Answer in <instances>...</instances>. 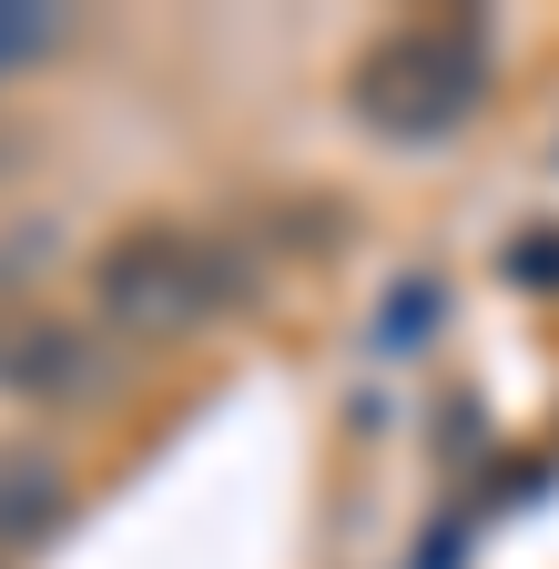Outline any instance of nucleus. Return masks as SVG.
<instances>
[{
  "label": "nucleus",
  "instance_id": "1",
  "mask_svg": "<svg viewBox=\"0 0 559 569\" xmlns=\"http://www.w3.org/2000/svg\"><path fill=\"white\" fill-rule=\"evenodd\" d=\"M478 82H488V31L468 21H417V31H397V41H377V61L357 71V92H367V112L387 122V132H407V142H428V132H448L468 102H478Z\"/></svg>",
  "mask_w": 559,
  "mask_h": 569
},
{
  "label": "nucleus",
  "instance_id": "2",
  "mask_svg": "<svg viewBox=\"0 0 559 569\" xmlns=\"http://www.w3.org/2000/svg\"><path fill=\"white\" fill-rule=\"evenodd\" d=\"M224 296H234V264L203 234H143V244H112V264H102V316L122 336H183Z\"/></svg>",
  "mask_w": 559,
  "mask_h": 569
}]
</instances>
